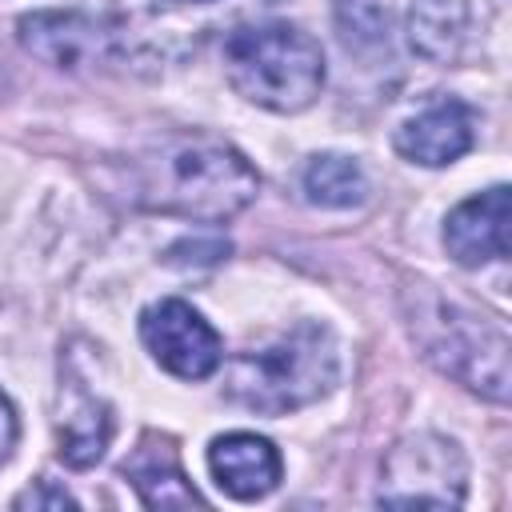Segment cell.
<instances>
[{
  "instance_id": "cell-1",
  "label": "cell",
  "mask_w": 512,
  "mask_h": 512,
  "mask_svg": "<svg viewBox=\"0 0 512 512\" xmlns=\"http://www.w3.org/2000/svg\"><path fill=\"white\" fill-rule=\"evenodd\" d=\"M256 188V168L208 136H172L132 160V200L184 220H232L256 200Z\"/></svg>"
},
{
  "instance_id": "cell-2",
  "label": "cell",
  "mask_w": 512,
  "mask_h": 512,
  "mask_svg": "<svg viewBox=\"0 0 512 512\" xmlns=\"http://www.w3.org/2000/svg\"><path fill=\"white\" fill-rule=\"evenodd\" d=\"M340 376V348L336 336L324 324H296L280 340L240 352L228 368L224 392L228 400L264 412V416H284L296 412L320 396L332 392Z\"/></svg>"
},
{
  "instance_id": "cell-3",
  "label": "cell",
  "mask_w": 512,
  "mask_h": 512,
  "mask_svg": "<svg viewBox=\"0 0 512 512\" xmlns=\"http://www.w3.org/2000/svg\"><path fill=\"white\" fill-rule=\"evenodd\" d=\"M224 72L244 100L268 112H300L324 88V52L296 24H248L224 40Z\"/></svg>"
},
{
  "instance_id": "cell-4",
  "label": "cell",
  "mask_w": 512,
  "mask_h": 512,
  "mask_svg": "<svg viewBox=\"0 0 512 512\" xmlns=\"http://www.w3.org/2000/svg\"><path fill=\"white\" fill-rule=\"evenodd\" d=\"M412 336L424 344L428 360H436L472 392H484L488 400L508 396V340L484 316L424 292V304H416L412 316Z\"/></svg>"
},
{
  "instance_id": "cell-5",
  "label": "cell",
  "mask_w": 512,
  "mask_h": 512,
  "mask_svg": "<svg viewBox=\"0 0 512 512\" xmlns=\"http://www.w3.org/2000/svg\"><path fill=\"white\" fill-rule=\"evenodd\" d=\"M464 492H468L464 452L452 440L436 436V432L404 436L384 460L380 504H392V508H456V504H464Z\"/></svg>"
},
{
  "instance_id": "cell-6",
  "label": "cell",
  "mask_w": 512,
  "mask_h": 512,
  "mask_svg": "<svg viewBox=\"0 0 512 512\" xmlns=\"http://www.w3.org/2000/svg\"><path fill=\"white\" fill-rule=\"evenodd\" d=\"M124 24L112 16H92V12H32L20 20V44L52 64V68H92L108 64L120 48Z\"/></svg>"
},
{
  "instance_id": "cell-7",
  "label": "cell",
  "mask_w": 512,
  "mask_h": 512,
  "mask_svg": "<svg viewBox=\"0 0 512 512\" xmlns=\"http://www.w3.org/2000/svg\"><path fill=\"white\" fill-rule=\"evenodd\" d=\"M140 340L160 368L180 380H204L220 368L224 344L216 328L184 300H160L140 316Z\"/></svg>"
},
{
  "instance_id": "cell-8",
  "label": "cell",
  "mask_w": 512,
  "mask_h": 512,
  "mask_svg": "<svg viewBox=\"0 0 512 512\" xmlns=\"http://www.w3.org/2000/svg\"><path fill=\"white\" fill-rule=\"evenodd\" d=\"M448 256L464 268H480L488 260L508 256V188L492 184L488 192L468 196L444 220Z\"/></svg>"
},
{
  "instance_id": "cell-9",
  "label": "cell",
  "mask_w": 512,
  "mask_h": 512,
  "mask_svg": "<svg viewBox=\"0 0 512 512\" xmlns=\"http://www.w3.org/2000/svg\"><path fill=\"white\" fill-rule=\"evenodd\" d=\"M112 440V408L104 396H96L76 372H64L60 396H56V452L72 468H88L104 456Z\"/></svg>"
},
{
  "instance_id": "cell-10",
  "label": "cell",
  "mask_w": 512,
  "mask_h": 512,
  "mask_svg": "<svg viewBox=\"0 0 512 512\" xmlns=\"http://www.w3.org/2000/svg\"><path fill=\"white\" fill-rule=\"evenodd\" d=\"M472 108L460 100H436L396 128V152L424 168H444L472 148Z\"/></svg>"
},
{
  "instance_id": "cell-11",
  "label": "cell",
  "mask_w": 512,
  "mask_h": 512,
  "mask_svg": "<svg viewBox=\"0 0 512 512\" xmlns=\"http://www.w3.org/2000/svg\"><path fill=\"white\" fill-rule=\"evenodd\" d=\"M208 472L232 500H260L280 484V452L256 432H228L212 440Z\"/></svg>"
},
{
  "instance_id": "cell-12",
  "label": "cell",
  "mask_w": 512,
  "mask_h": 512,
  "mask_svg": "<svg viewBox=\"0 0 512 512\" xmlns=\"http://www.w3.org/2000/svg\"><path fill=\"white\" fill-rule=\"evenodd\" d=\"M124 476L132 480V488L140 492V500L148 508H200V492L188 484V476L176 464V452L168 440L148 436L132 460H124Z\"/></svg>"
},
{
  "instance_id": "cell-13",
  "label": "cell",
  "mask_w": 512,
  "mask_h": 512,
  "mask_svg": "<svg viewBox=\"0 0 512 512\" xmlns=\"http://www.w3.org/2000/svg\"><path fill=\"white\" fill-rule=\"evenodd\" d=\"M472 36V8L468 0H412L408 8V44L416 56L432 64L460 60Z\"/></svg>"
},
{
  "instance_id": "cell-14",
  "label": "cell",
  "mask_w": 512,
  "mask_h": 512,
  "mask_svg": "<svg viewBox=\"0 0 512 512\" xmlns=\"http://www.w3.org/2000/svg\"><path fill=\"white\" fill-rule=\"evenodd\" d=\"M364 192H368V180L360 164L348 156L324 152V156H312V164L304 168V196L320 208H352L364 200Z\"/></svg>"
},
{
  "instance_id": "cell-15",
  "label": "cell",
  "mask_w": 512,
  "mask_h": 512,
  "mask_svg": "<svg viewBox=\"0 0 512 512\" xmlns=\"http://www.w3.org/2000/svg\"><path fill=\"white\" fill-rule=\"evenodd\" d=\"M336 28H340V40L356 52L388 48L384 0H336Z\"/></svg>"
},
{
  "instance_id": "cell-16",
  "label": "cell",
  "mask_w": 512,
  "mask_h": 512,
  "mask_svg": "<svg viewBox=\"0 0 512 512\" xmlns=\"http://www.w3.org/2000/svg\"><path fill=\"white\" fill-rule=\"evenodd\" d=\"M16 508H76V500H72L64 488L40 480L36 488H28V492L16 496Z\"/></svg>"
},
{
  "instance_id": "cell-17",
  "label": "cell",
  "mask_w": 512,
  "mask_h": 512,
  "mask_svg": "<svg viewBox=\"0 0 512 512\" xmlns=\"http://www.w3.org/2000/svg\"><path fill=\"white\" fill-rule=\"evenodd\" d=\"M12 444H16V412H12V404H8V396L0 392V464L8 460V452H12Z\"/></svg>"
}]
</instances>
